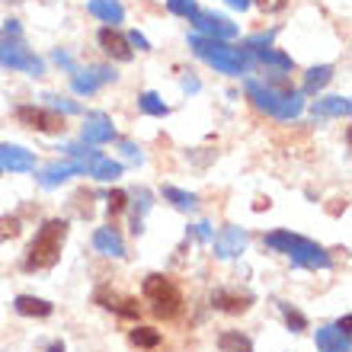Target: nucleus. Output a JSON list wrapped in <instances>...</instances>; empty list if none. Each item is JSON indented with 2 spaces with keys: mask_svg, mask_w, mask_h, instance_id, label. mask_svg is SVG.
<instances>
[{
  "mask_svg": "<svg viewBox=\"0 0 352 352\" xmlns=\"http://www.w3.org/2000/svg\"><path fill=\"white\" fill-rule=\"evenodd\" d=\"M138 106H141V112H148V116H160V119H164V116H167L170 112V106L164 100H160L157 93H141L138 96Z\"/></svg>",
  "mask_w": 352,
  "mask_h": 352,
  "instance_id": "393cba45",
  "label": "nucleus"
},
{
  "mask_svg": "<svg viewBox=\"0 0 352 352\" xmlns=\"http://www.w3.org/2000/svg\"><path fill=\"white\" fill-rule=\"evenodd\" d=\"M256 3H260V10H263V13H278V10L285 7L288 0H256Z\"/></svg>",
  "mask_w": 352,
  "mask_h": 352,
  "instance_id": "72a5a7b5",
  "label": "nucleus"
},
{
  "mask_svg": "<svg viewBox=\"0 0 352 352\" xmlns=\"http://www.w3.org/2000/svg\"><path fill=\"white\" fill-rule=\"evenodd\" d=\"M212 305L218 307V311H224V314H243V311L253 305V298L241 295V292H231V288H218L212 295Z\"/></svg>",
  "mask_w": 352,
  "mask_h": 352,
  "instance_id": "dca6fc26",
  "label": "nucleus"
},
{
  "mask_svg": "<svg viewBox=\"0 0 352 352\" xmlns=\"http://www.w3.org/2000/svg\"><path fill=\"white\" fill-rule=\"evenodd\" d=\"M0 65L3 67H16V71H26V74L38 77L42 71H45V65H42V58H36L29 48L23 45H0Z\"/></svg>",
  "mask_w": 352,
  "mask_h": 352,
  "instance_id": "0eeeda50",
  "label": "nucleus"
},
{
  "mask_svg": "<svg viewBox=\"0 0 352 352\" xmlns=\"http://www.w3.org/2000/svg\"><path fill=\"white\" fill-rule=\"evenodd\" d=\"M183 87H186V90H199V80H195V77H186V80H183Z\"/></svg>",
  "mask_w": 352,
  "mask_h": 352,
  "instance_id": "ea45409f",
  "label": "nucleus"
},
{
  "mask_svg": "<svg viewBox=\"0 0 352 352\" xmlns=\"http://www.w3.org/2000/svg\"><path fill=\"white\" fill-rule=\"evenodd\" d=\"M100 45H102V52L109 58H116V61H131V45H129V38L122 36V32H116L112 26H106V29H100Z\"/></svg>",
  "mask_w": 352,
  "mask_h": 352,
  "instance_id": "4468645a",
  "label": "nucleus"
},
{
  "mask_svg": "<svg viewBox=\"0 0 352 352\" xmlns=\"http://www.w3.org/2000/svg\"><path fill=\"white\" fill-rule=\"evenodd\" d=\"M256 58H260L263 65H272L278 71H292V58L276 52V48H256Z\"/></svg>",
  "mask_w": 352,
  "mask_h": 352,
  "instance_id": "bb28decb",
  "label": "nucleus"
},
{
  "mask_svg": "<svg viewBox=\"0 0 352 352\" xmlns=\"http://www.w3.org/2000/svg\"><path fill=\"white\" fill-rule=\"evenodd\" d=\"M247 96L253 100L256 109L269 112L272 119H282V122L298 119L301 109H305V96H301V93L276 90V87L260 84V80H247Z\"/></svg>",
  "mask_w": 352,
  "mask_h": 352,
  "instance_id": "20e7f679",
  "label": "nucleus"
},
{
  "mask_svg": "<svg viewBox=\"0 0 352 352\" xmlns=\"http://www.w3.org/2000/svg\"><path fill=\"white\" fill-rule=\"evenodd\" d=\"M164 199H167V202H173L179 212H192L195 205H199V199H195L192 192H186V189H176V186H164Z\"/></svg>",
  "mask_w": 352,
  "mask_h": 352,
  "instance_id": "b1692460",
  "label": "nucleus"
},
{
  "mask_svg": "<svg viewBox=\"0 0 352 352\" xmlns=\"http://www.w3.org/2000/svg\"><path fill=\"white\" fill-rule=\"evenodd\" d=\"M317 349L320 352H349V336L336 327H320L317 330Z\"/></svg>",
  "mask_w": 352,
  "mask_h": 352,
  "instance_id": "a211bd4d",
  "label": "nucleus"
},
{
  "mask_svg": "<svg viewBox=\"0 0 352 352\" xmlns=\"http://www.w3.org/2000/svg\"><path fill=\"white\" fill-rule=\"evenodd\" d=\"M282 307V317H285V324L295 330V333H301V330H307V320H305V314L301 311H295L292 305H278Z\"/></svg>",
  "mask_w": 352,
  "mask_h": 352,
  "instance_id": "c85d7f7f",
  "label": "nucleus"
},
{
  "mask_svg": "<svg viewBox=\"0 0 352 352\" xmlns=\"http://www.w3.org/2000/svg\"><path fill=\"white\" fill-rule=\"evenodd\" d=\"M272 36H276V32H266V36H253V38H247V48H253V52H256V48H269Z\"/></svg>",
  "mask_w": 352,
  "mask_h": 352,
  "instance_id": "473e14b6",
  "label": "nucleus"
},
{
  "mask_svg": "<svg viewBox=\"0 0 352 352\" xmlns=\"http://www.w3.org/2000/svg\"><path fill=\"white\" fill-rule=\"evenodd\" d=\"M93 247L102 253V256H112V260H122L125 256V241L119 237L116 228H100L93 234Z\"/></svg>",
  "mask_w": 352,
  "mask_h": 352,
  "instance_id": "f3484780",
  "label": "nucleus"
},
{
  "mask_svg": "<svg viewBox=\"0 0 352 352\" xmlns=\"http://www.w3.org/2000/svg\"><path fill=\"white\" fill-rule=\"evenodd\" d=\"M7 36H19V26H16V19H7Z\"/></svg>",
  "mask_w": 352,
  "mask_h": 352,
  "instance_id": "58836bf2",
  "label": "nucleus"
},
{
  "mask_svg": "<svg viewBox=\"0 0 352 352\" xmlns=\"http://www.w3.org/2000/svg\"><path fill=\"white\" fill-rule=\"evenodd\" d=\"M48 100V106H52V109H61V112H67V116H74V112H80V106H77V102H71V100H61V96H55V93H48L45 96Z\"/></svg>",
  "mask_w": 352,
  "mask_h": 352,
  "instance_id": "7c9ffc66",
  "label": "nucleus"
},
{
  "mask_svg": "<svg viewBox=\"0 0 352 352\" xmlns=\"http://www.w3.org/2000/svg\"><path fill=\"white\" fill-rule=\"evenodd\" d=\"M247 243H250L247 231L231 224V228H224V231L214 237V256H218V260H234V256H241V253L247 250Z\"/></svg>",
  "mask_w": 352,
  "mask_h": 352,
  "instance_id": "1a4fd4ad",
  "label": "nucleus"
},
{
  "mask_svg": "<svg viewBox=\"0 0 352 352\" xmlns=\"http://www.w3.org/2000/svg\"><path fill=\"white\" fill-rule=\"evenodd\" d=\"M141 292H144V298L151 301V311H154L157 317H164V320L176 317L179 314V307H183V295H179L176 282L167 278V276H160V272H154V276L144 278Z\"/></svg>",
  "mask_w": 352,
  "mask_h": 352,
  "instance_id": "39448f33",
  "label": "nucleus"
},
{
  "mask_svg": "<svg viewBox=\"0 0 352 352\" xmlns=\"http://www.w3.org/2000/svg\"><path fill=\"white\" fill-rule=\"evenodd\" d=\"M349 324H352V317H349V314H343V320H340V324H336V330H343V333L349 336Z\"/></svg>",
  "mask_w": 352,
  "mask_h": 352,
  "instance_id": "4c0bfd02",
  "label": "nucleus"
},
{
  "mask_svg": "<svg viewBox=\"0 0 352 352\" xmlns=\"http://www.w3.org/2000/svg\"><path fill=\"white\" fill-rule=\"evenodd\" d=\"M218 349L221 352H253V343L250 336H243L241 330H224L218 336Z\"/></svg>",
  "mask_w": 352,
  "mask_h": 352,
  "instance_id": "412c9836",
  "label": "nucleus"
},
{
  "mask_svg": "<svg viewBox=\"0 0 352 352\" xmlns=\"http://www.w3.org/2000/svg\"><path fill=\"white\" fill-rule=\"evenodd\" d=\"M87 10H90L96 19H102V23H112V26L125 19V7H122L119 0H90Z\"/></svg>",
  "mask_w": 352,
  "mask_h": 352,
  "instance_id": "6ab92c4d",
  "label": "nucleus"
},
{
  "mask_svg": "<svg viewBox=\"0 0 352 352\" xmlns=\"http://www.w3.org/2000/svg\"><path fill=\"white\" fill-rule=\"evenodd\" d=\"M192 19V26L202 32L205 38H234L237 36V26H234L228 16H218V13H195V16H189Z\"/></svg>",
  "mask_w": 352,
  "mask_h": 352,
  "instance_id": "6e6552de",
  "label": "nucleus"
},
{
  "mask_svg": "<svg viewBox=\"0 0 352 352\" xmlns=\"http://www.w3.org/2000/svg\"><path fill=\"white\" fill-rule=\"evenodd\" d=\"M330 80H333V67H330V65L311 67V71H307V77H305V93H307V96H314V93L324 90Z\"/></svg>",
  "mask_w": 352,
  "mask_h": 352,
  "instance_id": "5701e85b",
  "label": "nucleus"
},
{
  "mask_svg": "<svg viewBox=\"0 0 352 352\" xmlns=\"http://www.w3.org/2000/svg\"><path fill=\"white\" fill-rule=\"evenodd\" d=\"M80 173V167H77V160H55V164H48V167L38 170V183L45 186V189H55V186H61L65 179H71V176Z\"/></svg>",
  "mask_w": 352,
  "mask_h": 352,
  "instance_id": "f8f14e48",
  "label": "nucleus"
},
{
  "mask_svg": "<svg viewBox=\"0 0 352 352\" xmlns=\"http://www.w3.org/2000/svg\"><path fill=\"white\" fill-rule=\"evenodd\" d=\"M266 247H272V250H278V253H285L295 266H305V269H327V266H330V253H327L320 243L301 237V234L272 231V234H266Z\"/></svg>",
  "mask_w": 352,
  "mask_h": 352,
  "instance_id": "f03ea898",
  "label": "nucleus"
},
{
  "mask_svg": "<svg viewBox=\"0 0 352 352\" xmlns=\"http://www.w3.org/2000/svg\"><path fill=\"white\" fill-rule=\"evenodd\" d=\"M96 301H100L106 311H116L122 317H138V301L129 295H119V292H109V288H100L96 292Z\"/></svg>",
  "mask_w": 352,
  "mask_h": 352,
  "instance_id": "2eb2a0df",
  "label": "nucleus"
},
{
  "mask_svg": "<svg viewBox=\"0 0 352 352\" xmlns=\"http://www.w3.org/2000/svg\"><path fill=\"white\" fill-rule=\"evenodd\" d=\"M122 151H125V157L129 160H141V151L135 141H122Z\"/></svg>",
  "mask_w": 352,
  "mask_h": 352,
  "instance_id": "c9c22d12",
  "label": "nucleus"
},
{
  "mask_svg": "<svg viewBox=\"0 0 352 352\" xmlns=\"http://www.w3.org/2000/svg\"><path fill=\"white\" fill-rule=\"evenodd\" d=\"M65 241H67V221H61V218H48V221L36 231L32 243H29L23 266H26L29 272H36V269H52L58 260H61V247H65Z\"/></svg>",
  "mask_w": 352,
  "mask_h": 352,
  "instance_id": "f257e3e1",
  "label": "nucleus"
},
{
  "mask_svg": "<svg viewBox=\"0 0 352 352\" xmlns=\"http://www.w3.org/2000/svg\"><path fill=\"white\" fill-rule=\"evenodd\" d=\"M0 170H3V167H0Z\"/></svg>",
  "mask_w": 352,
  "mask_h": 352,
  "instance_id": "37998d69",
  "label": "nucleus"
},
{
  "mask_svg": "<svg viewBox=\"0 0 352 352\" xmlns=\"http://www.w3.org/2000/svg\"><path fill=\"white\" fill-rule=\"evenodd\" d=\"M16 119L23 122V125H29V129L45 131V135H58V131H65V119H61L55 109H45V106H19Z\"/></svg>",
  "mask_w": 352,
  "mask_h": 352,
  "instance_id": "423d86ee",
  "label": "nucleus"
},
{
  "mask_svg": "<svg viewBox=\"0 0 352 352\" xmlns=\"http://www.w3.org/2000/svg\"><path fill=\"white\" fill-rule=\"evenodd\" d=\"M112 138H116V125H112L109 116H102V112L87 116V122H84V141H90V144H102V141H112Z\"/></svg>",
  "mask_w": 352,
  "mask_h": 352,
  "instance_id": "ddd939ff",
  "label": "nucleus"
},
{
  "mask_svg": "<svg viewBox=\"0 0 352 352\" xmlns=\"http://www.w3.org/2000/svg\"><path fill=\"white\" fill-rule=\"evenodd\" d=\"M19 231H23V224H19L16 214H7V218H0V243H3V241H13V237H19Z\"/></svg>",
  "mask_w": 352,
  "mask_h": 352,
  "instance_id": "cd10ccee",
  "label": "nucleus"
},
{
  "mask_svg": "<svg viewBox=\"0 0 352 352\" xmlns=\"http://www.w3.org/2000/svg\"><path fill=\"white\" fill-rule=\"evenodd\" d=\"M129 45H135V48H138V52H148V48H151V42H148V38H144V36H141L138 29H135V32H131V36H129Z\"/></svg>",
  "mask_w": 352,
  "mask_h": 352,
  "instance_id": "f704fd0d",
  "label": "nucleus"
},
{
  "mask_svg": "<svg viewBox=\"0 0 352 352\" xmlns=\"http://www.w3.org/2000/svg\"><path fill=\"white\" fill-rule=\"evenodd\" d=\"M16 311L23 317H48L52 314V305L42 301V298H36V295H19L16 298Z\"/></svg>",
  "mask_w": 352,
  "mask_h": 352,
  "instance_id": "4be33fe9",
  "label": "nucleus"
},
{
  "mask_svg": "<svg viewBox=\"0 0 352 352\" xmlns=\"http://www.w3.org/2000/svg\"><path fill=\"white\" fill-rule=\"evenodd\" d=\"M0 167H7L10 173H26L36 170V154L19 144H0Z\"/></svg>",
  "mask_w": 352,
  "mask_h": 352,
  "instance_id": "9b49d317",
  "label": "nucleus"
},
{
  "mask_svg": "<svg viewBox=\"0 0 352 352\" xmlns=\"http://www.w3.org/2000/svg\"><path fill=\"white\" fill-rule=\"evenodd\" d=\"M349 96H324L314 102V116H349Z\"/></svg>",
  "mask_w": 352,
  "mask_h": 352,
  "instance_id": "aec40b11",
  "label": "nucleus"
},
{
  "mask_svg": "<svg viewBox=\"0 0 352 352\" xmlns=\"http://www.w3.org/2000/svg\"><path fill=\"white\" fill-rule=\"evenodd\" d=\"M129 340L135 346H141V349H154V346H160V333L154 330V327H135Z\"/></svg>",
  "mask_w": 352,
  "mask_h": 352,
  "instance_id": "a878e982",
  "label": "nucleus"
},
{
  "mask_svg": "<svg viewBox=\"0 0 352 352\" xmlns=\"http://www.w3.org/2000/svg\"><path fill=\"white\" fill-rule=\"evenodd\" d=\"M125 199H129V195H125V192H119V189H116V192H109V214H112V218H116V214H122V212H125V205H129V202H125Z\"/></svg>",
  "mask_w": 352,
  "mask_h": 352,
  "instance_id": "2f4dec72",
  "label": "nucleus"
},
{
  "mask_svg": "<svg viewBox=\"0 0 352 352\" xmlns=\"http://www.w3.org/2000/svg\"><path fill=\"white\" fill-rule=\"evenodd\" d=\"M167 10L170 13H176V16H195L199 13V3L195 0H167Z\"/></svg>",
  "mask_w": 352,
  "mask_h": 352,
  "instance_id": "c756f323",
  "label": "nucleus"
},
{
  "mask_svg": "<svg viewBox=\"0 0 352 352\" xmlns=\"http://www.w3.org/2000/svg\"><path fill=\"white\" fill-rule=\"evenodd\" d=\"M48 352H65V343H52L48 346Z\"/></svg>",
  "mask_w": 352,
  "mask_h": 352,
  "instance_id": "79ce46f5",
  "label": "nucleus"
},
{
  "mask_svg": "<svg viewBox=\"0 0 352 352\" xmlns=\"http://www.w3.org/2000/svg\"><path fill=\"white\" fill-rule=\"evenodd\" d=\"M195 237H202V241H208L212 237V224H195Z\"/></svg>",
  "mask_w": 352,
  "mask_h": 352,
  "instance_id": "e433bc0d",
  "label": "nucleus"
},
{
  "mask_svg": "<svg viewBox=\"0 0 352 352\" xmlns=\"http://www.w3.org/2000/svg\"><path fill=\"white\" fill-rule=\"evenodd\" d=\"M189 48H192V52L202 58V61H208L214 71H221V74L241 77V74H247V67H250V55H247L243 48L224 45L221 38L192 36V38H189Z\"/></svg>",
  "mask_w": 352,
  "mask_h": 352,
  "instance_id": "7ed1b4c3",
  "label": "nucleus"
},
{
  "mask_svg": "<svg viewBox=\"0 0 352 352\" xmlns=\"http://www.w3.org/2000/svg\"><path fill=\"white\" fill-rule=\"evenodd\" d=\"M228 3H231L234 10H247V7H250V0H228Z\"/></svg>",
  "mask_w": 352,
  "mask_h": 352,
  "instance_id": "a19ab883",
  "label": "nucleus"
},
{
  "mask_svg": "<svg viewBox=\"0 0 352 352\" xmlns=\"http://www.w3.org/2000/svg\"><path fill=\"white\" fill-rule=\"evenodd\" d=\"M116 80V71L112 67H102V65H93L87 71H71V84H74L77 93H96L100 84H112Z\"/></svg>",
  "mask_w": 352,
  "mask_h": 352,
  "instance_id": "9d476101",
  "label": "nucleus"
}]
</instances>
